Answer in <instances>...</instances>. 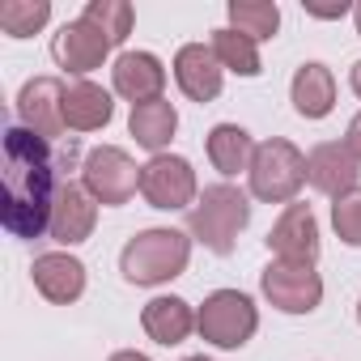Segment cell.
Here are the masks:
<instances>
[{
	"label": "cell",
	"mask_w": 361,
	"mask_h": 361,
	"mask_svg": "<svg viewBox=\"0 0 361 361\" xmlns=\"http://www.w3.org/2000/svg\"><path fill=\"white\" fill-rule=\"evenodd\" d=\"M5 200H0V226L13 238H43L51 230V209L60 196L56 183V157H51V140L26 132L22 123L5 132Z\"/></svg>",
	"instance_id": "cell-1"
},
{
	"label": "cell",
	"mask_w": 361,
	"mask_h": 361,
	"mask_svg": "<svg viewBox=\"0 0 361 361\" xmlns=\"http://www.w3.org/2000/svg\"><path fill=\"white\" fill-rule=\"evenodd\" d=\"M183 361H209V357H183Z\"/></svg>",
	"instance_id": "cell-32"
},
{
	"label": "cell",
	"mask_w": 361,
	"mask_h": 361,
	"mask_svg": "<svg viewBox=\"0 0 361 361\" xmlns=\"http://www.w3.org/2000/svg\"><path fill=\"white\" fill-rule=\"evenodd\" d=\"M353 22H357V35H361V5H353Z\"/></svg>",
	"instance_id": "cell-31"
},
{
	"label": "cell",
	"mask_w": 361,
	"mask_h": 361,
	"mask_svg": "<svg viewBox=\"0 0 361 361\" xmlns=\"http://www.w3.org/2000/svg\"><path fill=\"white\" fill-rule=\"evenodd\" d=\"M81 18H85V22H94V26H98L115 47L132 35V22H136V13H132L128 0H90Z\"/></svg>",
	"instance_id": "cell-25"
},
{
	"label": "cell",
	"mask_w": 361,
	"mask_h": 361,
	"mask_svg": "<svg viewBox=\"0 0 361 361\" xmlns=\"http://www.w3.org/2000/svg\"><path fill=\"white\" fill-rule=\"evenodd\" d=\"M140 327L149 331V340H157V344H183L188 336H192V327H196V310L183 302V298H153L145 310H140Z\"/></svg>",
	"instance_id": "cell-19"
},
{
	"label": "cell",
	"mask_w": 361,
	"mask_h": 361,
	"mask_svg": "<svg viewBox=\"0 0 361 361\" xmlns=\"http://www.w3.org/2000/svg\"><path fill=\"white\" fill-rule=\"evenodd\" d=\"M209 47L217 51V60H221L226 73H238V77H259V73H264L255 39H247V35H238V30H230V26L213 30V43H209Z\"/></svg>",
	"instance_id": "cell-23"
},
{
	"label": "cell",
	"mask_w": 361,
	"mask_h": 361,
	"mask_svg": "<svg viewBox=\"0 0 361 361\" xmlns=\"http://www.w3.org/2000/svg\"><path fill=\"white\" fill-rule=\"evenodd\" d=\"M259 289L264 298L285 310V314H310L319 302H323V276L310 268V264H285V259H272L264 272H259Z\"/></svg>",
	"instance_id": "cell-8"
},
{
	"label": "cell",
	"mask_w": 361,
	"mask_h": 361,
	"mask_svg": "<svg viewBox=\"0 0 361 361\" xmlns=\"http://www.w3.org/2000/svg\"><path fill=\"white\" fill-rule=\"evenodd\" d=\"M115 115V102L102 85L94 81H73L64 90V123L73 132H102Z\"/></svg>",
	"instance_id": "cell-18"
},
{
	"label": "cell",
	"mask_w": 361,
	"mask_h": 361,
	"mask_svg": "<svg viewBox=\"0 0 361 361\" xmlns=\"http://www.w3.org/2000/svg\"><path fill=\"white\" fill-rule=\"evenodd\" d=\"M51 22V5L47 0H5L0 5V30L9 39H30Z\"/></svg>",
	"instance_id": "cell-24"
},
{
	"label": "cell",
	"mask_w": 361,
	"mask_h": 361,
	"mask_svg": "<svg viewBox=\"0 0 361 361\" xmlns=\"http://www.w3.org/2000/svg\"><path fill=\"white\" fill-rule=\"evenodd\" d=\"M111 47H115V43H111L94 22H85V18L64 22L60 35L51 39V56H56V64H60L64 73H77V77L102 68V60L111 56Z\"/></svg>",
	"instance_id": "cell-11"
},
{
	"label": "cell",
	"mask_w": 361,
	"mask_h": 361,
	"mask_svg": "<svg viewBox=\"0 0 361 361\" xmlns=\"http://www.w3.org/2000/svg\"><path fill=\"white\" fill-rule=\"evenodd\" d=\"M174 81L192 102H213L221 94L226 68H221V60H217V51L209 43H188L174 56Z\"/></svg>",
	"instance_id": "cell-14"
},
{
	"label": "cell",
	"mask_w": 361,
	"mask_h": 361,
	"mask_svg": "<svg viewBox=\"0 0 361 361\" xmlns=\"http://www.w3.org/2000/svg\"><path fill=\"white\" fill-rule=\"evenodd\" d=\"M140 196L149 200V209L161 213H178V209H192L196 200V170L188 157H174V153H157L140 166Z\"/></svg>",
	"instance_id": "cell-7"
},
{
	"label": "cell",
	"mask_w": 361,
	"mask_h": 361,
	"mask_svg": "<svg viewBox=\"0 0 361 361\" xmlns=\"http://www.w3.org/2000/svg\"><path fill=\"white\" fill-rule=\"evenodd\" d=\"M111 81H115V94L128 98L132 106L140 102H157L161 90H166V68L153 51H123L111 68Z\"/></svg>",
	"instance_id": "cell-16"
},
{
	"label": "cell",
	"mask_w": 361,
	"mask_h": 361,
	"mask_svg": "<svg viewBox=\"0 0 361 361\" xmlns=\"http://www.w3.org/2000/svg\"><path fill=\"white\" fill-rule=\"evenodd\" d=\"M357 178H361V161L348 153L344 140H323L306 153V183L323 196H344L357 188Z\"/></svg>",
	"instance_id": "cell-12"
},
{
	"label": "cell",
	"mask_w": 361,
	"mask_h": 361,
	"mask_svg": "<svg viewBox=\"0 0 361 361\" xmlns=\"http://www.w3.org/2000/svg\"><path fill=\"white\" fill-rule=\"evenodd\" d=\"M306 13L310 18H344L348 5H344V0H340V5H306Z\"/></svg>",
	"instance_id": "cell-28"
},
{
	"label": "cell",
	"mask_w": 361,
	"mask_h": 361,
	"mask_svg": "<svg viewBox=\"0 0 361 361\" xmlns=\"http://www.w3.org/2000/svg\"><path fill=\"white\" fill-rule=\"evenodd\" d=\"M247 178H251V196L255 200H264V204H293V196L306 183V157H302V149L293 140L272 136V140L255 145Z\"/></svg>",
	"instance_id": "cell-4"
},
{
	"label": "cell",
	"mask_w": 361,
	"mask_h": 361,
	"mask_svg": "<svg viewBox=\"0 0 361 361\" xmlns=\"http://www.w3.org/2000/svg\"><path fill=\"white\" fill-rule=\"evenodd\" d=\"M209 161H213V170H221L226 178H234L238 170H251V157H255V140H251V132L247 128H238V123H217L213 132H209Z\"/></svg>",
	"instance_id": "cell-21"
},
{
	"label": "cell",
	"mask_w": 361,
	"mask_h": 361,
	"mask_svg": "<svg viewBox=\"0 0 361 361\" xmlns=\"http://www.w3.org/2000/svg\"><path fill=\"white\" fill-rule=\"evenodd\" d=\"M259 327V310L243 289H217L196 310V331L213 348H243Z\"/></svg>",
	"instance_id": "cell-5"
},
{
	"label": "cell",
	"mask_w": 361,
	"mask_h": 361,
	"mask_svg": "<svg viewBox=\"0 0 361 361\" xmlns=\"http://www.w3.org/2000/svg\"><path fill=\"white\" fill-rule=\"evenodd\" d=\"M188 259H192V238L157 226V230H140L136 238H128L119 255V272L132 285H166L188 272Z\"/></svg>",
	"instance_id": "cell-3"
},
{
	"label": "cell",
	"mask_w": 361,
	"mask_h": 361,
	"mask_svg": "<svg viewBox=\"0 0 361 361\" xmlns=\"http://www.w3.org/2000/svg\"><path fill=\"white\" fill-rule=\"evenodd\" d=\"M331 226L344 247H361V188L331 200Z\"/></svg>",
	"instance_id": "cell-26"
},
{
	"label": "cell",
	"mask_w": 361,
	"mask_h": 361,
	"mask_svg": "<svg viewBox=\"0 0 361 361\" xmlns=\"http://www.w3.org/2000/svg\"><path fill=\"white\" fill-rule=\"evenodd\" d=\"M348 85H353V94H357V98H361V60H357V64H353V73H348Z\"/></svg>",
	"instance_id": "cell-30"
},
{
	"label": "cell",
	"mask_w": 361,
	"mask_h": 361,
	"mask_svg": "<svg viewBox=\"0 0 361 361\" xmlns=\"http://www.w3.org/2000/svg\"><path fill=\"white\" fill-rule=\"evenodd\" d=\"M30 281L47 302L68 306V302H77L85 293V264L77 255H68V251H47V255H35Z\"/></svg>",
	"instance_id": "cell-15"
},
{
	"label": "cell",
	"mask_w": 361,
	"mask_h": 361,
	"mask_svg": "<svg viewBox=\"0 0 361 361\" xmlns=\"http://www.w3.org/2000/svg\"><path fill=\"white\" fill-rule=\"evenodd\" d=\"M251 226V200L234 183H213L204 196L188 209V230L196 243H204L213 255H230L238 234Z\"/></svg>",
	"instance_id": "cell-2"
},
{
	"label": "cell",
	"mask_w": 361,
	"mask_h": 361,
	"mask_svg": "<svg viewBox=\"0 0 361 361\" xmlns=\"http://www.w3.org/2000/svg\"><path fill=\"white\" fill-rule=\"evenodd\" d=\"M81 183H85V192H90L98 204L119 209V204H128V200L140 192V166L128 157V149H119V145H98V149H90L85 161H81Z\"/></svg>",
	"instance_id": "cell-6"
},
{
	"label": "cell",
	"mask_w": 361,
	"mask_h": 361,
	"mask_svg": "<svg viewBox=\"0 0 361 361\" xmlns=\"http://www.w3.org/2000/svg\"><path fill=\"white\" fill-rule=\"evenodd\" d=\"M128 132L136 136L140 149H149V153L157 157V153L174 140V132H178V111H174V102L157 98V102H140V106H132V115H128Z\"/></svg>",
	"instance_id": "cell-20"
},
{
	"label": "cell",
	"mask_w": 361,
	"mask_h": 361,
	"mask_svg": "<svg viewBox=\"0 0 361 361\" xmlns=\"http://www.w3.org/2000/svg\"><path fill=\"white\" fill-rule=\"evenodd\" d=\"M344 145H348V153H353V157L361 161V111H357V115L348 119V136H344Z\"/></svg>",
	"instance_id": "cell-27"
},
{
	"label": "cell",
	"mask_w": 361,
	"mask_h": 361,
	"mask_svg": "<svg viewBox=\"0 0 361 361\" xmlns=\"http://www.w3.org/2000/svg\"><path fill=\"white\" fill-rule=\"evenodd\" d=\"M268 251L285 264H310L319 259V221L310 213V204H285V213L272 221L268 230Z\"/></svg>",
	"instance_id": "cell-10"
},
{
	"label": "cell",
	"mask_w": 361,
	"mask_h": 361,
	"mask_svg": "<svg viewBox=\"0 0 361 361\" xmlns=\"http://www.w3.org/2000/svg\"><path fill=\"white\" fill-rule=\"evenodd\" d=\"M64 81L60 77H30L18 94V119L26 132L43 136V140H60L68 132L64 123Z\"/></svg>",
	"instance_id": "cell-9"
},
{
	"label": "cell",
	"mask_w": 361,
	"mask_h": 361,
	"mask_svg": "<svg viewBox=\"0 0 361 361\" xmlns=\"http://www.w3.org/2000/svg\"><path fill=\"white\" fill-rule=\"evenodd\" d=\"M357 323H361V302H357Z\"/></svg>",
	"instance_id": "cell-33"
},
{
	"label": "cell",
	"mask_w": 361,
	"mask_h": 361,
	"mask_svg": "<svg viewBox=\"0 0 361 361\" xmlns=\"http://www.w3.org/2000/svg\"><path fill=\"white\" fill-rule=\"evenodd\" d=\"M226 13H230V30H238L255 43L276 39V30H281V9L272 0H230Z\"/></svg>",
	"instance_id": "cell-22"
},
{
	"label": "cell",
	"mask_w": 361,
	"mask_h": 361,
	"mask_svg": "<svg viewBox=\"0 0 361 361\" xmlns=\"http://www.w3.org/2000/svg\"><path fill=\"white\" fill-rule=\"evenodd\" d=\"M289 98H293V111H298L302 119H323V115H331V106H336V77H331V68L319 64V60L302 64V68L293 73Z\"/></svg>",
	"instance_id": "cell-17"
},
{
	"label": "cell",
	"mask_w": 361,
	"mask_h": 361,
	"mask_svg": "<svg viewBox=\"0 0 361 361\" xmlns=\"http://www.w3.org/2000/svg\"><path fill=\"white\" fill-rule=\"evenodd\" d=\"M106 361H149V357L136 353V348H123V353H115V357H106Z\"/></svg>",
	"instance_id": "cell-29"
},
{
	"label": "cell",
	"mask_w": 361,
	"mask_h": 361,
	"mask_svg": "<svg viewBox=\"0 0 361 361\" xmlns=\"http://www.w3.org/2000/svg\"><path fill=\"white\" fill-rule=\"evenodd\" d=\"M94 221H98V200L85 192V183H73L64 178L60 183V196H56V209H51V238L60 247H77L94 234Z\"/></svg>",
	"instance_id": "cell-13"
}]
</instances>
